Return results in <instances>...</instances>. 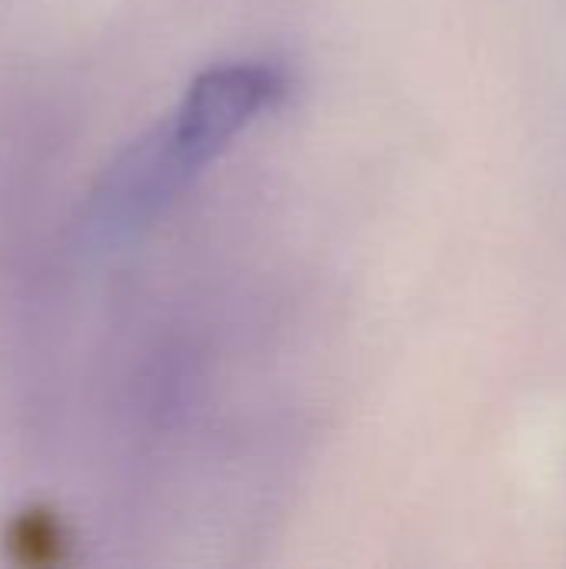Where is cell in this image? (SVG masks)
Instances as JSON below:
<instances>
[{
    "instance_id": "6da1fadb",
    "label": "cell",
    "mask_w": 566,
    "mask_h": 569,
    "mask_svg": "<svg viewBox=\"0 0 566 569\" xmlns=\"http://www.w3.org/2000/svg\"><path fill=\"white\" fill-rule=\"evenodd\" d=\"M287 93V73L270 60H224L200 70L183 97L127 140L80 207V237L117 250L167 217L183 193Z\"/></svg>"
}]
</instances>
